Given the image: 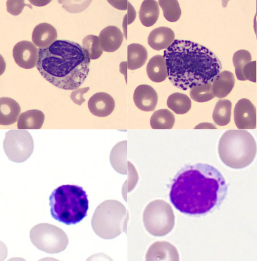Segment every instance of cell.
Returning <instances> with one entry per match:
<instances>
[{
	"label": "cell",
	"mask_w": 257,
	"mask_h": 261,
	"mask_svg": "<svg viewBox=\"0 0 257 261\" xmlns=\"http://www.w3.org/2000/svg\"><path fill=\"white\" fill-rule=\"evenodd\" d=\"M21 111L19 103L12 98L4 97L0 98V124L8 126L18 120Z\"/></svg>",
	"instance_id": "obj_17"
},
{
	"label": "cell",
	"mask_w": 257,
	"mask_h": 261,
	"mask_svg": "<svg viewBox=\"0 0 257 261\" xmlns=\"http://www.w3.org/2000/svg\"><path fill=\"white\" fill-rule=\"evenodd\" d=\"M228 185L220 171L203 163L188 164L175 175L169 198L180 212L198 217L218 209L225 200Z\"/></svg>",
	"instance_id": "obj_1"
},
{
	"label": "cell",
	"mask_w": 257,
	"mask_h": 261,
	"mask_svg": "<svg viewBox=\"0 0 257 261\" xmlns=\"http://www.w3.org/2000/svg\"><path fill=\"white\" fill-rule=\"evenodd\" d=\"M146 72L149 79L156 83L164 81L168 77L166 61L162 55L153 56L149 61Z\"/></svg>",
	"instance_id": "obj_19"
},
{
	"label": "cell",
	"mask_w": 257,
	"mask_h": 261,
	"mask_svg": "<svg viewBox=\"0 0 257 261\" xmlns=\"http://www.w3.org/2000/svg\"><path fill=\"white\" fill-rule=\"evenodd\" d=\"M249 80L256 82V61H251L247 63L242 69L240 81Z\"/></svg>",
	"instance_id": "obj_30"
},
{
	"label": "cell",
	"mask_w": 257,
	"mask_h": 261,
	"mask_svg": "<svg viewBox=\"0 0 257 261\" xmlns=\"http://www.w3.org/2000/svg\"><path fill=\"white\" fill-rule=\"evenodd\" d=\"M175 41L173 30L168 27H160L154 29L148 38L149 45L156 51L167 49Z\"/></svg>",
	"instance_id": "obj_16"
},
{
	"label": "cell",
	"mask_w": 257,
	"mask_h": 261,
	"mask_svg": "<svg viewBox=\"0 0 257 261\" xmlns=\"http://www.w3.org/2000/svg\"><path fill=\"white\" fill-rule=\"evenodd\" d=\"M159 4L163 10L165 18L170 22L177 21L181 15L179 3L176 0H160Z\"/></svg>",
	"instance_id": "obj_26"
},
{
	"label": "cell",
	"mask_w": 257,
	"mask_h": 261,
	"mask_svg": "<svg viewBox=\"0 0 257 261\" xmlns=\"http://www.w3.org/2000/svg\"><path fill=\"white\" fill-rule=\"evenodd\" d=\"M231 102L227 99L219 100L216 104L212 114L214 122L218 125L224 126L230 121Z\"/></svg>",
	"instance_id": "obj_25"
},
{
	"label": "cell",
	"mask_w": 257,
	"mask_h": 261,
	"mask_svg": "<svg viewBox=\"0 0 257 261\" xmlns=\"http://www.w3.org/2000/svg\"><path fill=\"white\" fill-rule=\"evenodd\" d=\"M88 108L92 115L105 117L114 110L115 102L110 95L105 92H98L89 98Z\"/></svg>",
	"instance_id": "obj_12"
},
{
	"label": "cell",
	"mask_w": 257,
	"mask_h": 261,
	"mask_svg": "<svg viewBox=\"0 0 257 261\" xmlns=\"http://www.w3.org/2000/svg\"><path fill=\"white\" fill-rule=\"evenodd\" d=\"M148 59V52L141 44L133 43L127 47V67L128 69H138L146 63Z\"/></svg>",
	"instance_id": "obj_21"
},
{
	"label": "cell",
	"mask_w": 257,
	"mask_h": 261,
	"mask_svg": "<svg viewBox=\"0 0 257 261\" xmlns=\"http://www.w3.org/2000/svg\"><path fill=\"white\" fill-rule=\"evenodd\" d=\"M256 16H257V1H256Z\"/></svg>",
	"instance_id": "obj_35"
},
{
	"label": "cell",
	"mask_w": 257,
	"mask_h": 261,
	"mask_svg": "<svg viewBox=\"0 0 257 261\" xmlns=\"http://www.w3.org/2000/svg\"><path fill=\"white\" fill-rule=\"evenodd\" d=\"M254 28L256 36V39H257V21L254 24Z\"/></svg>",
	"instance_id": "obj_34"
},
{
	"label": "cell",
	"mask_w": 257,
	"mask_h": 261,
	"mask_svg": "<svg viewBox=\"0 0 257 261\" xmlns=\"http://www.w3.org/2000/svg\"><path fill=\"white\" fill-rule=\"evenodd\" d=\"M89 90V87L78 88L73 91L70 95L72 101L76 104L80 106L85 101L83 95L87 93Z\"/></svg>",
	"instance_id": "obj_32"
},
{
	"label": "cell",
	"mask_w": 257,
	"mask_h": 261,
	"mask_svg": "<svg viewBox=\"0 0 257 261\" xmlns=\"http://www.w3.org/2000/svg\"><path fill=\"white\" fill-rule=\"evenodd\" d=\"M8 158L16 163L27 160L34 150V141L30 133L25 130H11L5 133L3 142Z\"/></svg>",
	"instance_id": "obj_9"
},
{
	"label": "cell",
	"mask_w": 257,
	"mask_h": 261,
	"mask_svg": "<svg viewBox=\"0 0 257 261\" xmlns=\"http://www.w3.org/2000/svg\"><path fill=\"white\" fill-rule=\"evenodd\" d=\"M124 206L119 201L107 200L95 209L91 224L94 232L100 237L109 239L115 237L121 232Z\"/></svg>",
	"instance_id": "obj_6"
},
{
	"label": "cell",
	"mask_w": 257,
	"mask_h": 261,
	"mask_svg": "<svg viewBox=\"0 0 257 261\" xmlns=\"http://www.w3.org/2000/svg\"><path fill=\"white\" fill-rule=\"evenodd\" d=\"M133 99L136 106L141 110L150 112L154 110L158 102V95L151 86H138L135 90Z\"/></svg>",
	"instance_id": "obj_13"
},
{
	"label": "cell",
	"mask_w": 257,
	"mask_h": 261,
	"mask_svg": "<svg viewBox=\"0 0 257 261\" xmlns=\"http://www.w3.org/2000/svg\"><path fill=\"white\" fill-rule=\"evenodd\" d=\"M51 216L66 225L80 222L87 215L88 200L86 191L76 185H62L49 196Z\"/></svg>",
	"instance_id": "obj_4"
},
{
	"label": "cell",
	"mask_w": 257,
	"mask_h": 261,
	"mask_svg": "<svg viewBox=\"0 0 257 261\" xmlns=\"http://www.w3.org/2000/svg\"><path fill=\"white\" fill-rule=\"evenodd\" d=\"M256 150L254 137L245 130H228L219 141V157L225 165L232 168L249 165L254 159Z\"/></svg>",
	"instance_id": "obj_5"
},
{
	"label": "cell",
	"mask_w": 257,
	"mask_h": 261,
	"mask_svg": "<svg viewBox=\"0 0 257 261\" xmlns=\"http://www.w3.org/2000/svg\"><path fill=\"white\" fill-rule=\"evenodd\" d=\"M82 47L88 53L90 59L95 60L99 58L102 54V50L98 37L89 35L85 37L82 40Z\"/></svg>",
	"instance_id": "obj_28"
},
{
	"label": "cell",
	"mask_w": 257,
	"mask_h": 261,
	"mask_svg": "<svg viewBox=\"0 0 257 261\" xmlns=\"http://www.w3.org/2000/svg\"><path fill=\"white\" fill-rule=\"evenodd\" d=\"M234 83L233 73L227 70L220 72L212 83V91L215 97L219 99L226 97L232 90Z\"/></svg>",
	"instance_id": "obj_18"
},
{
	"label": "cell",
	"mask_w": 257,
	"mask_h": 261,
	"mask_svg": "<svg viewBox=\"0 0 257 261\" xmlns=\"http://www.w3.org/2000/svg\"><path fill=\"white\" fill-rule=\"evenodd\" d=\"M175 122L174 115L168 109L155 111L150 118V123L153 129H171Z\"/></svg>",
	"instance_id": "obj_23"
},
{
	"label": "cell",
	"mask_w": 257,
	"mask_h": 261,
	"mask_svg": "<svg viewBox=\"0 0 257 261\" xmlns=\"http://www.w3.org/2000/svg\"><path fill=\"white\" fill-rule=\"evenodd\" d=\"M32 243L38 249L48 253H57L66 248L68 238L58 226L48 223H39L30 231Z\"/></svg>",
	"instance_id": "obj_8"
},
{
	"label": "cell",
	"mask_w": 257,
	"mask_h": 261,
	"mask_svg": "<svg viewBox=\"0 0 257 261\" xmlns=\"http://www.w3.org/2000/svg\"><path fill=\"white\" fill-rule=\"evenodd\" d=\"M90 63L87 51L69 40H56L46 48L38 49V70L45 80L61 89L73 90L81 86Z\"/></svg>",
	"instance_id": "obj_3"
},
{
	"label": "cell",
	"mask_w": 257,
	"mask_h": 261,
	"mask_svg": "<svg viewBox=\"0 0 257 261\" xmlns=\"http://www.w3.org/2000/svg\"><path fill=\"white\" fill-rule=\"evenodd\" d=\"M13 56L19 67L25 69H32L37 65L38 49L31 42L22 41L14 47Z\"/></svg>",
	"instance_id": "obj_11"
},
{
	"label": "cell",
	"mask_w": 257,
	"mask_h": 261,
	"mask_svg": "<svg viewBox=\"0 0 257 261\" xmlns=\"http://www.w3.org/2000/svg\"><path fill=\"white\" fill-rule=\"evenodd\" d=\"M143 222L146 230L156 236H162L173 229L175 216L170 205L163 200H155L146 207Z\"/></svg>",
	"instance_id": "obj_7"
},
{
	"label": "cell",
	"mask_w": 257,
	"mask_h": 261,
	"mask_svg": "<svg viewBox=\"0 0 257 261\" xmlns=\"http://www.w3.org/2000/svg\"><path fill=\"white\" fill-rule=\"evenodd\" d=\"M102 50L106 52H113L121 46L123 35L117 27L109 26L102 29L98 36Z\"/></svg>",
	"instance_id": "obj_14"
},
{
	"label": "cell",
	"mask_w": 257,
	"mask_h": 261,
	"mask_svg": "<svg viewBox=\"0 0 257 261\" xmlns=\"http://www.w3.org/2000/svg\"><path fill=\"white\" fill-rule=\"evenodd\" d=\"M159 13V8L157 1L145 0L142 3L139 12L140 20L144 26L151 27L158 20Z\"/></svg>",
	"instance_id": "obj_22"
},
{
	"label": "cell",
	"mask_w": 257,
	"mask_h": 261,
	"mask_svg": "<svg viewBox=\"0 0 257 261\" xmlns=\"http://www.w3.org/2000/svg\"><path fill=\"white\" fill-rule=\"evenodd\" d=\"M169 108L179 115L187 113L191 107V101L186 94L176 92L170 95L167 101Z\"/></svg>",
	"instance_id": "obj_24"
},
{
	"label": "cell",
	"mask_w": 257,
	"mask_h": 261,
	"mask_svg": "<svg viewBox=\"0 0 257 261\" xmlns=\"http://www.w3.org/2000/svg\"><path fill=\"white\" fill-rule=\"evenodd\" d=\"M191 98L197 102H205L215 97L212 91V83L195 86L190 89Z\"/></svg>",
	"instance_id": "obj_27"
},
{
	"label": "cell",
	"mask_w": 257,
	"mask_h": 261,
	"mask_svg": "<svg viewBox=\"0 0 257 261\" xmlns=\"http://www.w3.org/2000/svg\"><path fill=\"white\" fill-rule=\"evenodd\" d=\"M234 121L238 129H254L256 128V108L246 98L239 100L234 109Z\"/></svg>",
	"instance_id": "obj_10"
},
{
	"label": "cell",
	"mask_w": 257,
	"mask_h": 261,
	"mask_svg": "<svg viewBox=\"0 0 257 261\" xmlns=\"http://www.w3.org/2000/svg\"><path fill=\"white\" fill-rule=\"evenodd\" d=\"M251 61L250 53L245 50H239L233 55L232 62L235 68V73L237 79L240 80L242 69L245 65Z\"/></svg>",
	"instance_id": "obj_29"
},
{
	"label": "cell",
	"mask_w": 257,
	"mask_h": 261,
	"mask_svg": "<svg viewBox=\"0 0 257 261\" xmlns=\"http://www.w3.org/2000/svg\"><path fill=\"white\" fill-rule=\"evenodd\" d=\"M163 57L169 80L183 90L212 83L222 70L221 63L214 53L190 41L175 40L164 51Z\"/></svg>",
	"instance_id": "obj_2"
},
{
	"label": "cell",
	"mask_w": 257,
	"mask_h": 261,
	"mask_svg": "<svg viewBox=\"0 0 257 261\" xmlns=\"http://www.w3.org/2000/svg\"><path fill=\"white\" fill-rule=\"evenodd\" d=\"M57 38L56 29L47 23L37 25L34 28L32 35L33 43L40 49L49 47L56 41Z\"/></svg>",
	"instance_id": "obj_15"
},
{
	"label": "cell",
	"mask_w": 257,
	"mask_h": 261,
	"mask_svg": "<svg viewBox=\"0 0 257 261\" xmlns=\"http://www.w3.org/2000/svg\"><path fill=\"white\" fill-rule=\"evenodd\" d=\"M7 11L14 16H17L21 13L24 7L28 6L25 4L24 1H7Z\"/></svg>",
	"instance_id": "obj_31"
},
{
	"label": "cell",
	"mask_w": 257,
	"mask_h": 261,
	"mask_svg": "<svg viewBox=\"0 0 257 261\" xmlns=\"http://www.w3.org/2000/svg\"><path fill=\"white\" fill-rule=\"evenodd\" d=\"M194 129H217L212 124L209 123H202L197 125Z\"/></svg>",
	"instance_id": "obj_33"
},
{
	"label": "cell",
	"mask_w": 257,
	"mask_h": 261,
	"mask_svg": "<svg viewBox=\"0 0 257 261\" xmlns=\"http://www.w3.org/2000/svg\"><path fill=\"white\" fill-rule=\"evenodd\" d=\"M45 119L44 114L40 110L33 109L22 113L19 117L18 129H40Z\"/></svg>",
	"instance_id": "obj_20"
}]
</instances>
